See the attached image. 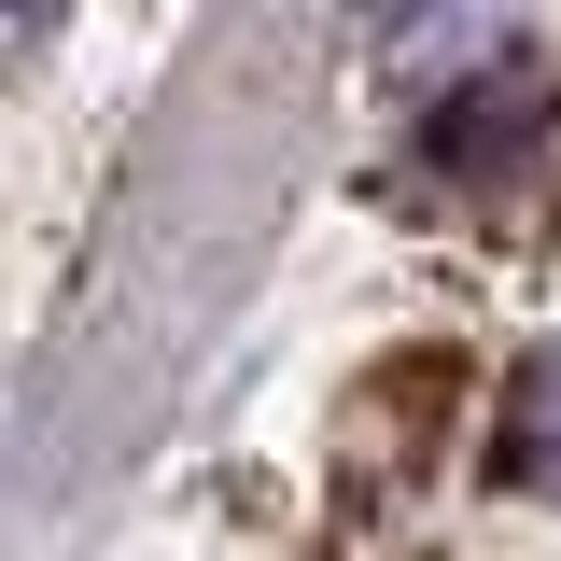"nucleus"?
Listing matches in <instances>:
<instances>
[{
    "mask_svg": "<svg viewBox=\"0 0 561 561\" xmlns=\"http://www.w3.org/2000/svg\"><path fill=\"white\" fill-rule=\"evenodd\" d=\"M534 113H548V70L519 57V43H505V70H491V84H449V99H435V169H463V183H491V169H519V140H534Z\"/></svg>",
    "mask_w": 561,
    "mask_h": 561,
    "instance_id": "1",
    "label": "nucleus"
},
{
    "mask_svg": "<svg viewBox=\"0 0 561 561\" xmlns=\"http://www.w3.org/2000/svg\"><path fill=\"white\" fill-rule=\"evenodd\" d=\"M491 463H505V491L561 505V337H548V351H519V379H505V421H491Z\"/></svg>",
    "mask_w": 561,
    "mask_h": 561,
    "instance_id": "2",
    "label": "nucleus"
}]
</instances>
